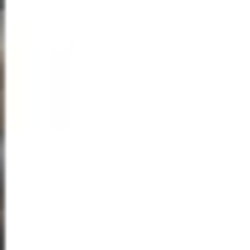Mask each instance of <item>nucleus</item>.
Segmentation results:
<instances>
[{
    "instance_id": "1",
    "label": "nucleus",
    "mask_w": 250,
    "mask_h": 250,
    "mask_svg": "<svg viewBox=\"0 0 250 250\" xmlns=\"http://www.w3.org/2000/svg\"><path fill=\"white\" fill-rule=\"evenodd\" d=\"M0 190H5V145H0Z\"/></svg>"
}]
</instances>
